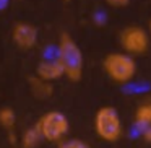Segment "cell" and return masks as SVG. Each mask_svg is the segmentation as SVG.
Segmentation results:
<instances>
[{"label": "cell", "instance_id": "6da1fadb", "mask_svg": "<svg viewBox=\"0 0 151 148\" xmlns=\"http://www.w3.org/2000/svg\"><path fill=\"white\" fill-rule=\"evenodd\" d=\"M57 59L60 60L63 67V75L70 82H80L81 80L83 69H85L83 52L76 44V41L68 33L60 34L59 47H57Z\"/></svg>", "mask_w": 151, "mask_h": 148}, {"label": "cell", "instance_id": "7a4b0ae2", "mask_svg": "<svg viewBox=\"0 0 151 148\" xmlns=\"http://www.w3.org/2000/svg\"><path fill=\"white\" fill-rule=\"evenodd\" d=\"M102 70L115 85H127L137 77L138 65L135 57L128 56L124 51H119V52H109L104 57Z\"/></svg>", "mask_w": 151, "mask_h": 148}, {"label": "cell", "instance_id": "3957f363", "mask_svg": "<svg viewBox=\"0 0 151 148\" xmlns=\"http://www.w3.org/2000/svg\"><path fill=\"white\" fill-rule=\"evenodd\" d=\"M94 132L102 142L115 143L124 137V122L114 106H101L94 114Z\"/></svg>", "mask_w": 151, "mask_h": 148}, {"label": "cell", "instance_id": "277c9868", "mask_svg": "<svg viewBox=\"0 0 151 148\" xmlns=\"http://www.w3.org/2000/svg\"><path fill=\"white\" fill-rule=\"evenodd\" d=\"M41 132L42 140L50 143H60L70 130V121L62 111H49L42 114L34 124Z\"/></svg>", "mask_w": 151, "mask_h": 148}, {"label": "cell", "instance_id": "5b68a950", "mask_svg": "<svg viewBox=\"0 0 151 148\" xmlns=\"http://www.w3.org/2000/svg\"><path fill=\"white\" fill-rule=\"evenodd\" d=\"M119 43L124 52H127L128 56L137 57V56H143L145 52H148L151 46V39L148 30L137 25H130L125 26L119 34Z\"/></svg>", "mask_w": 151, "mask_h": 148}, {"label": "cell", "instance_id": "8992f818", "mask_svg": "<svg viewBox=\"0 0 151 148\" xmlns=\"http://www.w3.org/2000/svg\"><path fill=\"white\" fill-rule=\"evenodd\" d=\"M37 39H39V33L37 28L26 21H20L13 26L12 30V41L13 44L21 51H31L36 47Z\"/></svg>", "mask_w": 151, "mask_h": 148}, {"label": "cell", "instance_id": "52a82bcc", "mask_svg": "<svg viewBox=\"0 0 151 148\" xmlns=\"http://www.w3.org/2000/svg\"><path fill=\"white\" fill-rule=\"evenodd\" d=\"M36 77L44 82H55V80L62 78L63 75V67L59 59H46L42 62L37 64L36 67Z\"/></svg>", "mask_w": 151, "mask_h": 148}, {"label": "cell", "instance_id": "ba28073f", "mask_svg": "<svg viewBox=\"0 0 151 148\" xmlns=\"http://www.w3.org/2000/svg\"><path fill=\"white\" fill-rule=\"evenodd\" d=\"M133 122L140 129L150 127L151 125V98L143 99L137 104L133 112Z\"/></svg>", "mask_w": 151, "mask_h": 148}, {"label": "cell", "instance_id": "9c48e42d", "mask_svg": "<svg viewBox=\"0 0 151 148\" xmlns=\"http://www.w3.org/2000/svg\"><path fill=\"white\" fill-rule=\"evenodd\" d=\"M29 86H31L33 95L39 99H46L54 93L52 85H50L49 82H44V80L37 78V77H31L29 78Z\"/></svg>", "mask_w": 151, "mask_h": 148}, {"label": "cell", "instance_id": "30bf717a", "mask_svg": "<svg viewBox=\"0 0 151 148\" xmlns=\"http://www.w3.org/2000/svg\"><path fill=\"white\" fill-rule=\"evenodd\" d=\"M41 140H42L41 132L37 130L36 125H33V127L24 130L23 137H21V147L23 148H36L41 143Z\"/></svg>", "mask_w": 151, "mask_h": 148}, {"label": "cell", "instance_id": "8fae6325", "mask_svg": "<svg viewBox=\"0 0 151 148\" xmlns=\"http://www.w3.org/2000/svg\"><path fill=\"white\" fill-rule=\"evenodd\" d=\"M17 122V114L12 108H2L0 109V125L7 130H12Z\"/></svg>", "mask_w": 151, "mask_h": 148}, {"label": "cell", "instance_id": "7c38bea8", "mask_svg": "<svg viewBox=\"0 0 151 148\" xmlns=\"http://www.w3.org/2000/svg\"><path fill=\"white\" fill-rule=\"evenodd\" d=\"M59 148H89V145L85 140H80V138H68V140L60 142Z\"/></svg>", "mask_w": 151, "mask_h": 148}, {"label": "cell", "instance_id": "4fadbf2b", "mask_svg": "<svg viewBox=\"0 0 151 148\" xmlns=\"http://www.w3.org/2000/svg\"><path fill=\"white\" fill-rule=\"evenodd\" d=\"M106 4L112 8H124L130 4V0H106Z\"/></svg>", "mask_w": 151, "mask_h": 148}, {"label": "cell", "instance_id": "5bb4252c", "mask_svg": "<svg viewBox=\"0 0 151 148\" xmlns=\"http://www.w3.org/2000/svg\"><path fill=\"white\" fill-rule=\"evenodd\" d=\"M141 138H143L146 143H150L151 145V125L150 127H145V129H141Z\"/></svg>", "mask_w": 151, "mask_h": 148}, {"label": "cell", "instance_id": "9a60e30c", "mask_svg": "<svg viewBox=\"0 0 151 148\" xmlns=\"http://www.w3.org/2000/svg\"><path fill=\"white\" fill-rule=\"evenodd\" d=\"M148 34H150V39H151V20H150V23H148Z\"/></svg>", "mask_w": 151, "mask_h": 148}, {"label": "cell", "instance_id": "2e32d148", "mask_svg": "<svg viewBox=\"0 0 151 148\" xmlns=\"http://www.w3.org/2000/svg\"><path fill=\"white\" fill-rule=\"evenodd\" d=\"M8 0H0V7H5V4H7Z\"/></svg>", "mask_w": 151, "mask_h": 148}]
</instances>
